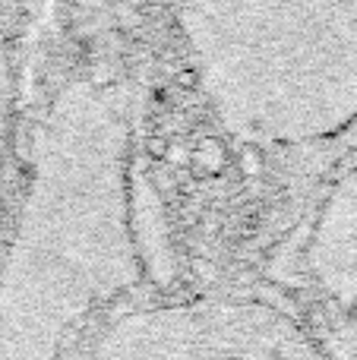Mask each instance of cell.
Masks as SVG:
<instances>
[{
    "label": "cell",
    "mask_w": 357,
    "mask_h": 360,
    "mask_svg": "<svg viewBox=\"0 0 357 360\" xmlns=\"http://www.w3.org/2000/svg\"><path fill=\"white\" fill-rule=\"evenodd\" d=\"M136 92L76 73L51 92L0 253V360H63L79 332L143 281Z\"/></svg>",
    "instance_id": "cell-1"
},
{
    "label": "cell",
    "mask_w": 357,
    "mask_h": 360,
    "mask_svg": "<svg viewBox=\"0 0 357 360\" xmlns=\"http://www.w3.org/2000/svg\"><path fill=\"white\" fill-rule=\"evenodd\" d=\"M174 29L240 143L313 146L357 124V4H187Z\"/></svg>",
    "instance_id": "cell-2"
},
{
    "label": "cell",
    "mask_w": 357,
    "mask_h": 360,
    "mask_svg": "<svg viewBox=\"0 0 357 360\" xmlns=\"http://www.w3.org/2000/svg\"><path fill=\"white\" fill-rule=\"evenodd\" d=\"M82 360H332L313 329L259 294L212 291L114 313Z\"/></svg>",
    "instance_id": "cell-3"
},
{
    "label": "cell",
    "mask_w": 357,
    "mask_h": 360,
    "mask_svg": "<svg viewBox=\"0 0 357 360\" xmlns=\"http://www.w3.org/2000/svg\"><path fill=\"white\" fill-rule=\"evenodd\" d=\"M307 262L316 285L329 297L351 304L357 297V171H351L316 218L307 247Z\"/></svg>",
    "instance_id": "cell-4"
},
{
    "label": "cell",
    "mask_w": 357,
    "mask_h": 360,
    "mask_svg": "<svg viewBox=\"0 0 357 360\" xmlns=\"http://www.w3.org/2000/svg\"><path fill=\"white\" fill-rule=\"evenodd\" d=\"M16 98H19V70H16V44L6 10L0 6V184H4L6 155L13 146L16 127Z\"/></svg>",
    "instance_id": "cell-5"
},
{
    "label": "cell",
    "mask_w": 357,
    "mask_h": 360,
    "mask_svg": "<svg viewBox=\"0 0 357 360\" xmlns=\"http://www.w3.org/2000/svg\"><path fill=\"white\" fill-rule=\"evenodd\" d=\"M190 162H193L196 168L206 171L209 177H219L221 171L228 168V152L219 139H206V143H200L193 152H190Z\"/></svg>",
    "instance_id": "cell-6"
}]
</instances>
